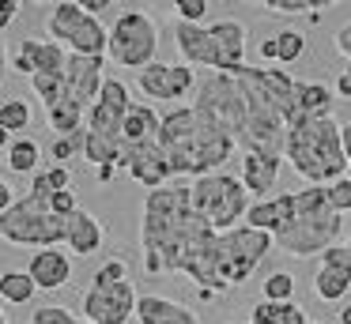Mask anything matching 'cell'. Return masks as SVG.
I'll use <instances>...</instances> for the list:
<instances>
[{"mask_svg": "<svg viewBox=\"0 0 351 324\" xmlns=\"http://www.w3.org/2000/svg\"><path fill=\"white\" fill-rule=\"evenodd\" d=\"M212 241L215 230L193 208L189 181H170V185L147 192L144 219H140V249H144L147 275L178 271L197 286L204 275Z\"/></svg>", "mask_w": 351, "mask_h": 324, "instance_id": "obj_1", "label": "cell"}, {"mask_svg": "<svg viewBox=\"0 0 351 324\" xmlns=\"http://www.w3.org/2000/svg\"><path fill=\"white\" fill-rule=\"evenodd\" d=\"M283 158L291 170L310 185H332L348 177V158H343V140H340V121L336 117H306L287 125V143Z\"/></svg>", "mask_w": 351, "mask_h": 324, "instance_id": "obj_2", "label": "cell"}, {"mask_svg": "<svg viewBox=\"0 0 351 324\" xmlns=\"http://www.w3.org/2000/svg\"><path fill=\"white\" fill-rule=\"evenodd\" d=\"M272 249H276L272 234L253 230V226H245V223L234 226V230H227V234H215L212 253H208V264H204V275H200V283H197L200 298H219L230 286L250 283V275L261 268V260H265Z\"/></svg>", "mask_w": 351, "mask_h": 324, "instance_id": "obj_3", "label": "cell"}, {"mask_svg": "<svg viewBox=\"0 0 351 324\" xmlns=\"http://www.w3.org/2000/svg\"><path fill=\"white\" fill-rule=\"evenodd\" d=\"M343 230V215H336L325 200V188L310 185V188H298L295 192V211H291L287 226L276 234V249H283L287 256H321L325 249L336 245Z\"/></svg>", "mask_w": 351, "mask_h": 324, "instance_id": "obj_4", "label": "cell"}, {"mask_svg": "<svg viewBox=\"0 0 351 324\" xmlns=\"http://www.w3.org/2000/svg\"><path fill=\"white\" fill-rule=\"evenodd\" d=\"M189 196L197 215L212 226L215 234H227L234 226L245 223V211H250V192L238 177L230 173H208V177L189 181Z\"/></svg>", "mask_w": 351, "mask_h": 324, "instance_id": "obj_5", "label": "cell"}, {"mask_svg": "<svg viewBox=\"0 0 351 324\" xmlns=\"http://www.w3.org/2000/svg\"><path fill=\"white\" fill-rule=\"evenodd\" d=\"M0 238L8 245L57 249L64 245V219L49 211V200H38V196L27 192L0 215Z\"/></svg>", "mask_w": 351, "mask_h": 324, "instance_id": "obj_6", "label": "cell"}, {"mask_svg": "<svg viewBox=\"0 0 351 324\" xmlns=\"http://www.w3.org/2000/svg\"><path fill=\"white\" fill-rule=\"evenodd\" d=\"M204 125L208 121L193 110V102L189 105H174V110L162 113V121H159V147H162V155H167V162H170L174 181H182V177L197 181Z\"/></svg>", "mask_w": 351, "mask_h": 324, "instance_id": "obj_7", "label": "cell"}, {"mask_svg": "<svg viewBox=\"0 0 351 324\" xmlns=\"http://www.w3.org/2000/svg\"><path fill=\"white\" fill-rule=\"evenodd\" d=\"M155 49H159V27L147 12L140 8H125L110 27V45L106 57L121 68H136L144 72L147 64H155Z\"/></svg>", "mask_w": 351, "mask_h": 324, "instance_id": "obj_8", "label": "cell"}, {"mask_svg": "<svg viewBox=\"0 0 351 324\" xmlns=\"http://www.w3.org/2000/svg\"><path fill=\"white\" fill-rule=\"evenodd\" d=\"M46 30L57 45H64L76 57H106L110 30L99 23V15H87L80 4L61 0L53 4V12L46 15Z\"/></svg>", "mask_w": 351, "mask_h": 324, "instance_id": "obj_9", "label": "cell"}, {"mask_svg": "<svg viewBox=\"0 0 351 324\" xmlns=\"http://www.w3.org/2000/svg\"><path fill=\"white\" fill-rule=\"evenodd\" d=\"M193 110L204 113L208 121H215L219 128H227L230 136H242L245 128V90L234 75L227 72H208L197 79V98H193Z\"/></svg>", "mask_w": 351, "mask_h": 324, "instance_id": "obj_10", "label": "cell"}, {"mask_svg": "<svg viewBox=\"0 0 351 324\" xmlns=\"http://www.w3.org/2000/svg\"><path fill=\"white\" fill-rule=\"evenodd\" d=\"M136 286L132 279L121 283H95L84 294V321L87 324H129L136 316Z\"/></svg>", "mask_w": 351, "mask_h": 324, "instance_id": "obj_11", "label": "cell"}, {"mask_svg": "<svg viewBox=\"0 0 351 324\" xmlns=\"http://www.w3.org/2000/svg\"><path fill=\"white\" fill-rule=\"evenodd\" d=\"M136 87L144 90L155 102H182L197 90V72L189 64H167V60H155L144 72H136Z\"/></svg>", "mask_w": 351, "mask_h": 324, "instance_id": "obj_12", "label": "cell"}, {"mask_svg": "<svg viewBox=\"0 0 351 324\" xmlns=\"http://www.w3.org/2000/svg\"><path fill=\"white\" fill-rule=\"evenodd\" d=\"M132 110V98H129V87L121 79H106L95 98V105L87 110V132L95 136H106V140H121V125Z\"/></svg>", "mask_w": 351, "mask_h": 324, "instance_id": "obj_13", "label": "cell"}, {"mask_svg": "<svg viewBox=\"0 0 351 324\" xmlns=\"http://www.w3.org/2000/svg\"><path fill=\"white\" fill-rule=\"evenodd\" d=\"M102 60L106 57H76V53H72L69 68H64V98L61 102H76L80 110H91L99 90H102V83H106Z\"/></svg>", "mask_w": 351, "mask_h": 324, "instance_id": "obj_14", "label": "cell"}, {"mask_svg": "<svg viewBox=\"0 0 351 324\" xmlns=\"http://www.w3.org/2000/svg\"><path fill=\"white\" fill-rule=\"evenodd\" d=\"M313 294L321 301H343L351 294V256L348 245H332L321 253V268L313 275Z\"/></svg>", "mask_w": 351, "mask_h": 324, "instance_id": "obj_15", "label": "cell"}, {"mask_svg": "<svg viewBox=\"0 0 351 324\" xmlns=\"http://www.w3.org/2000/svg\"><path fill=\"white\" fill-rule=\"evenodd\" d=\"M208 30H212V45H215V72L234 75L245 64V27L238 19H219Z\"/></svg>", "mask_w": 351, "mask_h": 324, "instance_id": "obj_16", "label": "cell"}, {"mask_svg": "<svg viewBox=\"0 0 351 324\" xmlns=\"http://www.w3.org/2000/svg\"><path fill=\"white\" fill-rule=\"evenodd\" d=\"M174 45L182 53V64L215 72V45H212V30L204 23H174Z\"/></svg>", "mask_w": 351, "mask_h": 324, "instance_id": "obj_17", "label": "cell"}, {"mask_svg": "<svg viewBox=\"0 0 351 324\" xmlns=\"http://www.w3.org/2000/svg\"><path fill=\"white\" fill-rule=\"evenodd\" d=\"M27 275H31L34 286H42V290H61L72 279V260L61 249H38V253L31 256V264H27Z\"/></svg>", "mask_w": 351, "mask_h": 324, "instance_id": "obj_18", "label": "cell"}, {"mask_svg": "<svg viewBox=\"0 0 351 324\" xmlns=\"http://www.w3.org/2000/svg\"><path fill=\"white\" fill-rule=\"evenodd\" d=\"M136 321L140 324H200V316L182 301H170L162 294H140L136 298Z\"/></svg>", "mask_w": 351, "mask_h": 324, "instance_id": "obj_19", "label": "cell"}, {"mask_svg": "<svg viewBox=\"0 0 351 324\" xmlns=\"http://www.w3.org/2000/svg\"><path fill=\"white\" fill-rule=\"evenodd\" d=\"M291 211H295V192L268 196V200L250 203V211H245V226H253V230H265V234H272V238H276V234L287 226Z\"/></svg>", "mask_w": 351, "mask_h": 324, "instance_id": "obj_20", "label": "cell"}, {"mask_svg": "<svg viewBox=\"0 0 351 324\" xmlns=\"http://www.w3.org/2000/svg\"><path fill=\"white\" fill-rule=\"evenodd\" d=\"M280 170H283V158H272V155H242V173H238V181L245 185V192H250V196L268 200V192H272L276 181H280Z\"/></svg>", "mask_w": 351, "mask_h": 324, "instance_id": "obj_21", "label": "cell"}, {"mask_svg": "<svg viewBox=\"0 0 351 324\" xmlns=\"http://www.w3.org/2000/svg\"><path fill=\"white\" fill-rule=\"evenodd\" d=\"M102 238H106V234H102V223L87 208H80L76 215L64 219V245L76 256H91L95 249H102Z\"/></svg>", "mask_w": 351, "mask_h": 324, "instance_id": "obj_22", "label": "cell"}, {"mask_svg": "<svg viewBox=\"0 0 351 324\" xmlns=\"http://www.w3.org/2000/svg\"><path fill=\"white\" fill-rule=\"evenodd\" d=\"M159 121L162 117L152 110V105L132 102L129 117H125V125H121V147H140V143L159 140Z\"/></svg>", "mask_w": 351, "mask_h": 324, "instance_id": "obj_23", "label": "cell"}, {"mask_svg": "<svg viewBox=\"0 0 351 324\" xmlns=\"http://www.w3.org/2000/svg\"><path fill=\"white\" fill-rule=\"evenodd\" d=\"M250 324H310V316H306V309L298 301H265L261 298L253 306Z\"/></svg>", "mask_w": 351, "mask_h": 324, "instance_id": "obj_24", "label": "cell"}, {"mask_svg": "<svg viewBox=\"0 0 351 324\" xmlns=\"http://www.w3.org/2000/svg\"><path fill=\"white\" fill-rule=\"evenodd\" d=\"M61 188H72L69 166H49V170H38L31 177V196H38V200H49V196L61 192Z\"/></svg>", "mask_w": 351, "mask_h": 324, "instance_id": "obj_25", "label": "cell"}, {"mask_svg": "<svg viewBox=\"0 0 351 324\" xmlns=\"http://www.w3.org/2000/svg\"><path fill=\"white\" fill-rule=\"evenodd\" d=\"M34 279L27 271H0V298L12 301V306H27L34 298Z\"/></svg>", "mask_w": 351, "mask_h": 324, "instance_id": "obj_26", "label": "cell"}, {"mask_svg": "<svg viewBox=\"0 0 351 324\" xmlns=\"http://www.w3.org/2000/svg\"><path fill=\"white\" fill-rule=\"evenodd\" d=\"M38 162H42V147L34 140H12V147H8V170L12 173H38Z\"/></svg>", "mask_w": 351, "mask_h": 324, "instance_id": "obj_27", "label": "cell"}, {"mask_svg": "<svg viewBox=\"0 0 351 324\" xmlns=\"http://www.w3.org/2000/svg\"><path fill=\"white\" fill-rule=\"evenodd\" d=\"M0 128H4L8 136L31 128V102H27V98H8V102H0Z\"/></svg>", "mask_w": 351, "mask_h": 324, "instance_id": "obj_28", "label": "cell"}, {"mask_svg": "<svg viewBox=\"0 0 351 324\" xmlns=\"http://www.w3.org/2000/svg\"><path fill=\"white\" fill-rule=\"evenodd\" d=\"M265 301H295V275L291 271H268L261 283Z\"/></svg>", "mask_w": 351, "mask_h": 324, "instance_id": "obj_29", "label": "cell"}, {"mask_svg": "<svg viewBox=\"0 0 351 324\" xmlns=\"http://www.w3.org/2000/svg\"><path fill=\"white\" fill-rule=\"evenodd\" d=\"M38 53H42V38H23L12 53V72L19 75H34L38 72Z\"/></svg>", "mask_w": 351, "mask_h": 324, "instance_id": "obj_30", "label": "cell"}, {"mask_svg": "<svg viewBox=\"0 0 351 324\" xmlns=\"http://www.w3.org/2000/svg\"><path fill=\"white\" fill-rule=\"evenodd\" d=\"M272 38H276V64H295L306 53V34H298V30H280Z\"/></svg>", "mask_w": 351, "mask_h": 324, "instance_id": "obj_31", "label": "cell"}, {"mask_svg": "<svg viewBox=\"0 0 351 324\" xmlns=\"http://www.w3.org/2000/svg\"><path fill=\"white\" fill-rule=\"evenodd\" d=\"M325 200L336 215L351 211V177H340V181H332V185H325Z\"/></svg>", "mask_w": 351, "mask_h": 324, "instance_id": "obj_32", "label": "cell"}, {"mask_svg": "<svg viewBox=\"0 0 351 324\" xmlns=\"http://www.w3.org/2000/svg\"><path fill=\"white\" fill-rule=\"evenodd\" d=\"M49 155L57 158V166H64L72 155H84V128H80L76 136H57V140H53V151H49Z\"/></svg>", "mask_w": 351, "mask_h": 324, "instance_id": "obj_33", "label": "cell"}, {"mask_svg": "<svg viewBox=\"0 0 351 324\" xmlns=\"http://www.w3.org/2000/svg\"><path fill=\"white\" fill-rule=\"evenodd\" d=\"M31 324H84V321H76L64 306H38L31 313Z\"/></svg>", "mask_w": 351, "mask_h": 324, "instance_id": "obj_34", "label": "cell"}, {"mask_svg": "<svg viewBox=\"0 0 351 324\" xmlns=\"http://www.w3.org/2000/svg\"><path fill=\"white\" fill-rule=\"evenodd\" d=\"M265 8L276 15H302L310 8H328V4L325 0H265Z\"/></svg>", "mask_w": 351, "mask_h": 324, "instance_id": "obj_35", "label": "cell"}, {"mask_svg": "<svg viewBox=\"0 0 351 324\" xmlns=\"http://www.w3.org/2000/svg\"><path fill=\"white\" fill-rule=\"evenodd\" d=\"M49 211H53L57 219H69V215H76V211H80V203H76V192H72V188H61V192H53V196H49Z\"/></svg>", "mask_w": 351, "mask_h": 324, "instance_id": "obj_36", "label": "cell"}, {"mask_svg": "<svg viewBox=\"0 0 351 324\" xmlns=\"http://www.w3.org/2000/svg\"><path fill=\"white\" fill-rule=\"evenodd\" d=\"M121 279H129V264H125L121 256L106 260L99 271H95V283H121Z\"/></svg>", "mask_w": 351, "mask_h": 324, "instance_id": "obj_37", "label": "cell"}, {"mask_svg": "<svg viewBox=\"0 0 351 324\" xmlns=\"http://www.w3.org/2000/svg\"><path fill=\"white\" fill-rule=\"evenodd\" d=\"M178 23H200L208 12V0H178Z\"/></svg>", "mask_w": 351, "mask_h": 324, "instance_id": "obj_38", "label": "cell"}, {"mask_svg": "<svg viewBox=\"0 0 351 324\" xmlns=\"http://www.w3.org/2000/svg\"><path fill=\"white\" fill-rule=\"evenodd\" d=\"M332 45H336V53H340V57H343V60H348V64H351V23H343V27L336 30Z\"/></svg>", "mask_w": 351, "mask_h": 324, "instance_id": "obj_39", "label": "cell"}, {"mask_svg": "<svg viewBox=\"0 0 351 324\" xmlns=\"http://www.w3.org/2000/svg\"><path fill=\"white\" fill-rule=\"evenodd\" d=\"M19 8H23L19 0H0V30H4V27H12V19L19 15Z\"/></svg>", "mask_w": 351, "mask_h": 324, "instance_id": "obj_40", "label": "cell"}, {"mask_svg": "<svg viewBox=\"0 0 351 324\" xmlns=\"http://www.w3.org/2000/svg\"><path fill=\"white\" fill-rule=\"evenodd\" d=\"M332 95H336V98H351V72H340V75H336Z\"/></svg>", "mask_w": 351, "mask_h": 324, "instance_id": "obj_41", "label": "cell"}, {"mask_svg": "<svg viewBox=\"0 0 351 324\" xmlns=\"http://www.w3.org/2000/svg\"><path fill=\"white\" fill-rule=\"evenodd\" d=\"M340 140H343V158H348V177H351V121L340 125Z\"/></svg>", "mask_w": 351, "mask_h": 324, "instance_id": "obj_42", "label": "cell"}, {"mask_svg": "<svg viewBox=\"0 0 351 324\" xmlns=\"http://www.w3.org/2000/svg\"><path fill=\"white\" fill-rule=\"evenodd\" d=\"M257 53H261V60H265V64H276V38H265Z\"/></svg>", "mask_w": 351, "mask_h": 324, "instance_id": "obj_43", "label": "cell"}, {"mask_svg": "<svg viewBox=\"0 0 351 324\" xmlns=\"http://www.w3.org/2000/svg\"><path fill=\"white\" fill-rule=\"evenodd\" d=\"M12 203H16V196H12V185H8V181H0V215H4Z\"/></svg>", "mask_w": 351, "mask_h": 324, "instance_id": "obj_44", "label": "cell"}, {"mask_svg": "<svg viewBox=\"0 0 351 324\" xmlns=\"http://www.w3.org/2000/svg\"><path fill=\"white\" fill-rule=\"evenodd\" d=\"M80 8H84L87 15H99L102 8H110V0H80Z\"/></svg>", "mask_w": 351, "mask_h": 324, "instance_id": "obj_45", "label": "cell"}, {"mask_svg": "<svg viewBox=\"0 0 351 324\" xmlns=\"http://www.w3.org/2000/svg\"><path fill=\"white\" fill-rule=\"evenodd\" d=\"M8 49H4V38H0V83H4V75H8Z\"/></svg>", "mask_w": 351, "mask_h": 324, "instance_id": "obj_46", "label": "cell"}, {"mask_svg": "<svg viewBox=\"0 0 351 324\" xmlns=\"http://www.w3.org/2000/svg\"><path fill=\"white\" fill-rule=\"evenodd\" d=\"M114 173H117V166H99V170H95V177L106 185V181H114Z\"/></svg>", "mask_w": 351, "mask_h": 324, "instance_id": "obj_47", "label": "cell"}, {"mask_svg": "<svg viewBox=\"0 0 351 324\" xmlns=\"http://www.w3.org/2000/svg\"><path fill=\"white\" fill-rule=\"evenodd\" d=\"M336 313H340V324H351V301H348V306H340Z\"/></svg>", "mask_w": 351, "mask_h": 324, "instance_id": "obj_48", "label": "cell"}, {"mask_svg": "<svg viewBox=\"0 0 351 324\" xmlns=\"http://www.w3.org/2000/svg\"><path fill=\"white\" fill-rule=\"evenodd\" d=\"M8 147H12V136L4 132V128H0V151H8Z\"/></svg>", "mask_w": 351, "mask_h": 324, "instance_id": "obj_49", "label": "cell"}, {"mask_svg": "<svg viewBox=\"0 0 351 324\" xmlns=\"http://www.w3.org/2000/svg\"><path fill=\"white\" fill-rule=\"evenodd\" d=\"M0 324H8V321H4V309H0Z\"/></svg>", "mask_w": 351, "mask_h": 324, "instance_id": "obj_50", "label": "cell"}, {"mask_svg": "<svg viewBox=\"0 0 351 324\" xmlns=\"http://www.w3.org/2000/svg\"><path fill=\"white\" fill-rule=\"evenodd\" d=\"M348 256H351V238H348Z\"/></svg>", "mask_w": 351, "mask_h": 324, "instance_id": "obj_51", "label": "cell"}, {"mask_svg": "<svg viewBox=\"0 0 351 324\" xmlns=\"http://www.w3.org/2000/svg\"><path fill=\"white\" fill-rule=\"evenodd\" d=\"M343 72H351V64H348V68H343Z\"/></svg>", "mask_w": 351, "mask_h": 324, "instance_id": "obj_52", "label": "cell"}, {"mask_svg": "<svg viewBox=\"0 0 351 324\" xmlns=\"http://www.w3.org/2000/svg\"><path fill=\"white\" fill-rule=\"evenodd\" d=\"M310 324H313V321H310Z\"/></svg>", "mask_w": 351, "mask_h": 324, "instance_id": "obj_53", "label": "cell"}]
</instances>
